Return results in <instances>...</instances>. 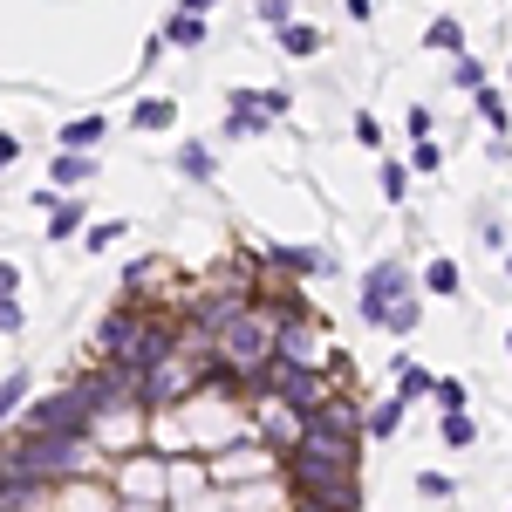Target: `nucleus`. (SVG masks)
Segmentation results:
<instances>
[{
	"label": "nucleus",
	"mask_w": 512,
	"mask_h": 512,
	"mask_svg": "<svg viewBox=\"0 0 512 512\" xmlns=\"http://www.w3.org/2000/svg\"><path fill=\"white\" fill-rule=\"evenodd\" d=\"M424 390H431V376H424L417 362H403V369H396V396L410 403V396H424Z\"/></svg>",
	"instance_id": "obj_16"
},
{
	"label": "nucleus",
	"mask_w": 512,
	"mask_h": 512,
	"mask_svg": "<svg viewBox=\"0 0 512 512\" xmlns=\"http://www.w3.org/2000/svg\"><path fill=\"white\" fill-rule=\"evenodd\" d=\"M21 158V144H14V137H7V130H0V171H7V164Z\"/></svg>",
	"instance_id": "obj_29"
},
{
	"label": "nucleus",
	"mask_w": 512,
	"mask_h": 512,
	"mask_svg": "<svg viewBox=\"0 0 512 512\" xmlns=\"http://www.w3.org/2000/svg\"><path fill=\"white\" fill-rule=\"evenodd\" d=\"M396 294H410V274H403L396 260H383V267H369V280H362V321L376 328V321H383V308H390Z\"/></svg>",
	"instance_id": "obj_3"
},
{
	"label": "nucleus",
	"mask_w": 512,
	"mask_h": 512,
	"mask_svg": "<svg viewBox=\"0 0 512 512\" xmlns=\"http://www.w3.org/2000/svg\"><path fill=\"white\" fill-rule=\"evenodd\" d=\"M424 294H444V301H451V294H458V260H431V267H424Z\"/></svg>",
	"instance_id": "obj_12"
},
{
	"label": "nucleus",
	"mask_w": 512,
	"mask_h": 512,
	"mask_svg": "<svg viewBox=\"0 0 512 512\" xmlns=\"http://www.w3.org/2000/svg\"><path fill=\"white\" fill-rule=\"evenodd\" d=\"M123 233H130V226H123V219H103V226H96V233H89V253H110V246H117Z\"/></svg>",
	"instance_id": "obj_22"
},
{
	"label": "nucleus",
	"mask_w": 512,
	"mask_h": 512,
	"mask_svg": "<svg viewBox=\"0 0 512 512\" xmlns=\"http://www.w3.org/2000/svg\"><path fill=\"white\" fill-rule=\"evenodd\" d=\"M21 396H28V376H21V369H14V376H7V383H0V424H7V417H14V410H21Z\"/></svg>",
	"instance_id": "obj_17"
},
{
	"label": "nucleus",
	"mask_w": 512,
	"mask_h": 512,
	"mask_svg": "<svg viewBox=\"0 0 512 512\" xmlns=\"http://www.w3.org/2000/svg\"><path fill=\"white\" fill-rule=\"evenodd\" d=\"M383 198H390V205L410 198V171H403V164H383Z\"/></svg>",
	"instance_id": "obj_21"
},
{
	"label": "nucleus",
	"mask_w": 512,
	"mask_h": 512,
	"mask_svg": "<svg viewBox=\"0 0 512 512\" xmlns=\"http://www.w3.org/2000/svg\"><path fill=\"white\" fill-rule=\"evenodd\" d=\"M14 287H21V274H14V267L0 260V294H14Z\"/></svg>",
	"instance_id": "obj_30"
},
{
	"label": "nucleus",
	"mask_w": 512,
	"mask_h": 512,
	"mask_svg": "<svg viewBox=\"0 0 512 512\" xmlns=\"http://www.w3.org/2000/svg\"><path fill=\"white\" fill-rule=\"evenodd\" d=\"M178 171L185 178H212V144H178Z\"/></svg>",
	"instance_id": "obj_14"
},
{
	"label": "nucleus",
	"mask_w": 512,
	"mask_h": 512,
	"mask_svg": "<svg viewBox=\"0 0 512 512\" xmlns=\"http://www.w3.org/2000/svg\"><path fill=\"white\" fill-rule=\"evenodd\" d=\"M444 444H472V417L465 410H444Z\"/></svg>",
	"instance_id": "obj_24"
},
{
	"label": "nucleus",
	"mask_w": 512,
	"mask_h": 512,
	"mask_svg": "<svg viewBox=\"0 0 512 512\" xmlns=\"http://www.w3.org/2000/svg\"><path fill=\"white\" fill-rule=\"evenodd\" d=\"M164 41H171V48H198V41H205V21H198L192 7H178V14L164 21Z\"/></svg>",
	"instance_id": "obj_8"
},
{
	"label": "nucleus",
	"mask_w": 512,
	"mask_h": 512,
	"mask_svg": "<svg viewBox=\"0 0 512 512\" xmlns=\"http://www.w3.org/2000/svg\"><path fill=\"white\" fill-rule=\"evenodd\" d=\"M260 21H267V28H280V21H287V0H260Z\"/></svg>",
	"instance_id": "obj_28"
},
{
	"label": "nucleus",
	"mask_w": 512,
	"mask_h": 512,
	"mask_svg": "<svg viewBox=\"0 0 512 512\" xmlns=\"http://www.w3.org/2000/svg\"><path fill=\"white\" fill-rule=\"evenodd\" d=\"M478 117H485V123H499V130H506V96H499V89H485V82H478Z\"/></svg>",
	"instance_id": "obj_18"
},
{
	"label": "nucleus",
	"mask_w": 512,
	"mask_h": 512,
	"mask_svg": "<svg viewBox=\"0 0 512 512\" xmlns=\"http://www.w3.org/2000/svg\"><path fill=\"white\" fill-rule=\"evenodd\" d=\"M355 458L362 451H321V444H287V465H280V478H287V492L301 499V506H362V485H355Z\"/></svg>",
	"instance_id": "obj_1"
},
{
	"label": "nucleus",
	"mask_w": 512,
	"mask_h": 512,
	"mask_svg": "<svg viewBox=\"0 0 512 512\" xmlns=\"http://www.w3.org/2000/svg\"><path fill=\"white\" fill-rule=\"evenodd\" d=\"M431 396L444 403V410H465V403H472V390H465L458 376H444V383H431Z\"/></svg>",
	"instance_id": "obj_20"
},
{
	"label": "nucleus",
	"mask_w": 512,
	"mask_h": 512,
	"mask_svg": "<svg viewBox=\"0 0 512 512\" xmlns=\"http://www.w3.org/2000/svg\"><path fill=\"white\" fill-rule=\"evenodd\" d=\"M21 328H28L21 301H14V294H0V335H21Z\"/></svg>",
	"instance_id": "obj_25"
},
{
	"label": "nucleus",
	"mask_w": 512,
	"mask_h": 512,
	"mask_svg": "<svg viewBox=\"0 0 512 512\" xmlns=\"http://www.w3.org/2000/svg\"><path fill=\"white\" fill-rule=\"evenodd\" d=\"M376 328H390V335H410V328H417V287H410V294H396L390 308H383V321H376Z\"/></svg>",
	"instance_id": "obj_9"
},
{
	"label": "nucleus",
	"mask_w": 512,
	"mask_h": 512,
	"mask_svg": "<svg viewBox=\"0 0 512 512\" xmlns=\"http://www.w3.org/2000/svg\"><path fill=\"white\" fill-rule=\"evenodd\" d=\"M280 41H287V55H315V48H321L315 28H287V21H280Z\"/></svg>",
	"instance_id": "obj_19"
},
{
	"label": "nucleus",
	"mask_w": 512,
	"mask_h": 512,
	"mask_svg": "<svg viewBox=\"0 0 512 512\" xmlns=\"http://www.w3.org/2000/svg\"><path fill=\"white\" fill-rule=\"evenodd\" d=\"M506 267H512V253H506Z\"/></svg>",
	"instance_id": "obj_31"
},
{
	"label": "nucleus",
	"mask_w": 512,
	"mask_h": 512,
	"mask_svg": "<svg viewBox=\"0 0 512 512\" xmlns=\"http://www.w3.org/2000/svg\"><path fill=\"white\" fill-rule=\"evenodd\" d=\"M41 499H55V485H48V478L0 465V506H41Z\"/></svg>",
	"instance_id": "obj_5"
},
{
	"label": "nucleus",
	"mask_w": 512,
	"mask_h": 512,
	"mask_svg": "<svg viewBox=\"0 0 512 512\" xmlns=\"http://www.w3.org/2000/svg\"><path fill=\"white\" fill-rule=\"evenodd\" d=\"M130 123H137V130H171V123H178V103H171V96H144V103L130 110Z\"/></svg>",
	"instance_id": "obj_6"
},
{
	"label": "nucleus",
	"mask_w": 512,
	"mask_h": 512,
	"mask_svg": "<svg viewBox=\"0 0 512 512\" xmlns=\"http://www.w3.org/2000/svg\"><path fill=\"white\" fill-rule=\"evenodd\" d=\"M48 178H55V192H76L82 178H96V171H89V158H82V151H62V158L48 164Z\"/></svg>",
	"instance_id": "obj_7"
},
{
	"label": "nucleus",
	"mask_w": 512,
	"mask_h": 512,
	"mask_svg": "<svg viewBox=\"0 0 512 512\" xmlns=\"http://www.w3.org/2000/svg\"><path fill=\"white\" fill-rule=\"evenodd\" d=\"M103 130H110L103 117H76V123H62V151H89V144H96Z\"/></svg>",
	"instance_id": "obj_10"
},
{
	"label": "nucleus",
	"mask_w": 512,
	"mask_h": 512,
	"mask_svg": "<svg viewBox=\"0 0 512 512\" xmlns=\"http://www.w3.org/2000/svg\"><path fill=\"white\" fill-rule=\"evenodd\" d=\"M69 233H82V205H76V198L48 212V239H69Z\"/></svg>",
	"instance_id": "obj_15"
},
{
	"label": "nucleus",
	"mask_w": 512,
	"mask_h": 512,
	"mask_svg": "<svg viewBox=\"0 0 512 512\" xmlns=\"http://www.w3.org/2000/svg\"><path fill=\"white\" fill-rule=\"evenodd\" d=\"M417 492H424V499H451V478H444V472H424V478H417Z\"/></svg>",
	"instance_id": "obj_26"
},
{
	"label": "nucleus",
	"mask_w": 512,
	"mask_h": 512,
	"mask_svg": "<svg viewBox=\"0 0 512 512\" xmlns=\"http://www.w3.org/2000/svg\"><path fill=\"white\" fill-rule=\"evenodd\" d=\"M21 431H69V437H89V444H96V417H89V403H82V390L69 383L62 396H48V403H35Z\"/></svg>",
	"instance_id": "obj_2"
},
{
	"label": "nucleus",
	"mask_w": 512,
	"mask_h": 512,
	"mask_svg": "<svg viewBox=\"0 0 512 512\" xmlns=\"http://www.w3.org/2000/svg\"><path fill=\"white\" fill-rule=\"evenodd\" d=\"M506 342H512V335H506Z\"/></svg>",
	"instance_id": "obj_32"
},
{
	"label": "nucleus",
	"mask_w": 512,
	"mask_h": 512,
	"mask_svg": "<svg viewBox=\"0 0 512 512\" xmlns=\"http://www.w3.org/2000/svg\"><path fill=\"white\" fill-rule=\"evenodd\" d=\"M451 82H458V89H478V82H485V69H478L465 48H458V62H451Z\"/></svg>",
	"instance_id": "obj_23"
},
{
	"label": "nucleus",
	"mask_w": 512,
	"mask_h": 512,
	"mask_svg": "<svg viewBox=\"0 0 512 512\" xmlns=\"http://www.w3.org/2000/svg\"><path fill=\"white\" fill-rule=\"evenodd\" d=\"M267 96H253V89H233V103H226V137H260L267 130Z\"/></svg>",
	"instance_id": "obj_4"
},
{
	"label": "nucleus",
	"mask_w": 512,
	"mask_h": 512,
	"mask_svg": "<svg viewBox=\"0 0 512 512\" xmlns=\"http://www.w3.org/2000/svg\"><path fill=\"white\" fill-rule=\"evenodd\" d=\"M424 41H431V48H444V55H458V48H465V28H458L451 14H437V21H431V35H424Z\"/></svg>",
	"instance_id": "obj_13"
},
{
	"label": "nucleus",
	"mask_w": 512,
	"mask_h": 512,
	"mask_svg": "<svg viewBox=\"0 0 512 512\" xmlns=\"http://www.w3.org/2000/svg\"><path fill=\"white\" fill-rule=\"evenodd\" d=\"M362 431H369V437H396V431H403V396H390V403H376Z\"/></svg>",
	"instance_id": "obj_11"
},
{
	"label": "nucleus",
	"mask_w": 512,
	"mask_h": 512,
	"mask_svg": "<svg viewBox=\"0 0 512 512\" xmlns=\"http://www.w3.org/2000/svg\"><path fill=\"white\" fill-rule=\"evenodd\" d=\"M437 164H444V151H437L431 137H417V171H437Z\"/></svg>",
	"instance_id": "obj_27"
}]
</instances>
